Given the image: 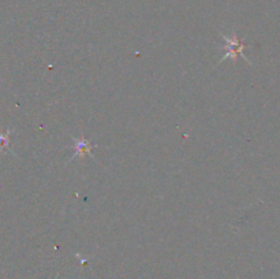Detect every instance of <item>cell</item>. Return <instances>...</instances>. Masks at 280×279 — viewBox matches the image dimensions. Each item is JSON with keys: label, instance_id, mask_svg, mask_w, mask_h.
Listing matches in <instances>:
<instances>
[{"label": "cell", "instance_id": "6da1fadb", "mask_svg": "<svg viewBox=\"0 0 280 279\" xmlns=\"http://www.w3.org/2000/svg\"><path fill=\"white\" fill-rule=\"evenodd\" d=\"M221 37H223V40H224V56L220 59V63L221 62H224L225 59H233L234 62L237 60L238 55H241L245 60H247L246 58H245V55H243V49H245V44L241 41V40H238L237 35H233L231 37H228V36L225 35H221Z\"/></svg>", "mask_w": 280, "mask_h": 279}, {"label": "cell", "instance_id": "7a4b0ae2", "mask_svg": "<svg viewBox=\"0 0 280 279\" xmlns=\"http://www.w3.org/2000/svg\"><path fill=\"white\" fill-rule=\"evenodd\" d=\"M72 142H74V145H72V149H74V155L71 156V160H74L75 158H85L86 155H90L92 149L94 148V145H92L88 140L85 138H72Z\"/></svg>", "mask_w": 280, "mask_h": 279}, {"label": "cell", "instance_id": "3957f363", "mask_svg": "<svg viewBox=\"0 0 280 279\" xmlns=\"http://www.w3.org/2000/svg\"><path fill=\"white\" fill-rule=\"evenodd\" d=\"M10 133H11L10 130L6 133H0V150H10Z\"/></svg>", "mask_w": 280, "mask_h": 279}]
</instances>
